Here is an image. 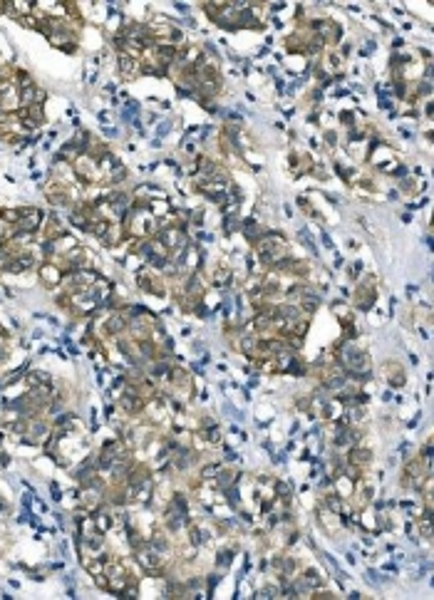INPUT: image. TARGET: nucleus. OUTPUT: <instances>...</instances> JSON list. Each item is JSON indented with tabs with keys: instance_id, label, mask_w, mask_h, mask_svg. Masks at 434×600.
<instances>
[{
	"instance_id": "f257e3e1",
	"label": "nucleus",
	"mask_w": 434,
	"mask_h": 600,
	"mask_svg": "<svg viewBox=\"0 0 434 600\" xmlns=\"http://www.w3.org/2000/svg\"><path fill=\"white\" fill-rule=\"evenodd\" d=\"M17 211H20V219L15 224V231H20V233H35L42 226V221H45V213L40 209L23 206V209H17Z\"/></svg>"
},
{
	"instance_id": "f03ea898",
	"label": "nucleus",
	"mask_w": 434,
	"mask_h": 600,
	"mask_svg": "<svg viewBox=\"0 0 434 600\" xmlns=\"http://www.w3.org/2000/svg\"><path fill=\"white\" fill-rule=\"evenodd\" d=\"M375 300H377V288L372 283V276H367V280L360 283L357 290H355V303H357L360 310H370V307L375 305Z\"/></svg>"
},
{
	"instance_id": "7ed1b4c3",
	"label": "nucleus",
	"mask_w": 434,
	"mask_h": 600,
	"mask_svg": "<svg viewBox=\"0 0 434 600\" xmlns=\"http://www.w3.org/2000/svg\"><path fill=\"white\" fill-rule=\"evenodd\" d=\"M40 280L47 285V288L60 285V283H62V268H60V263H52V261L40 263Z\"/></svg>"
},
{
	"instance_id": "20e7f679",
	"label": "nucleus",
	"mask_w": 434,
	"mask_h": 600,
	"mask_svg": "<svg viewBox=\"0 0 434 600\" xmlns=\"http://www.w3.org/2000/svg\"><path fill=\"white\" fill-rule=\"evenodd\" d=\"M137 283H139L141 290H147V293H154V295H164V293H167V288H164L161 278H156V276L147 273V270L137 273Z\"/></svg>"
},
{
	"instance_id": "39448f33",
	"label": "nucleus",
	"mask_w": 434,
	"mask_h": 600,
	"mask_svg": "<svg viewBox=\"0 0 434 600\" xmlns=\"http://www.w3.org/2000/svg\"><path fill=\"white\" fill-rule=\"evenodd\" d=\"M382 375H385V379H387V385H390V387H405V382H407L405 370H402L397 362H392V360L382 365Z\"/></svg>"
},
{
	"instance_id": "423d86ee",
	"label": "nucleus",
	"mask_w": 434,
	"mask_h": 600,
	"mask_svg": "<svg viewBox=\"0 0 434 600\" xmlns=\"http://www.w3.org/2000/svg\"><path fill=\"white\" fill-rule=\"evenodd\" d=\"M126 318L119 313V310H114V313H110V318L104 320V333L107 335H112V337H119L122 333L126 330Z\"/></svg>"
},
{
	"instance_id": "0eeeda50",
	"label": "nucleus",
	"mask_w": 434,
	"mask_h": 600,
	"mask_svg": "<svg viewBox=\"0 0 434 600\" xmlns=\"http://www.w3.org/2000/svg\"><path fill=\"white\" fill-rule=\"evenodd\" d=\"M117 70H119V75H122L124 80H132V77L139 72V60L129 57L126 52H119V57H117Z\"/></svg>"
},
{
	"instance_id": "6e6552de",
	"label": "nucleus",
	"mask_w": 434,
	"mask_h": 600,
	"mask_svg": "<svg viewBox=\"0 0 434 600\" xmlns=\"http://www.w3.org/2000/svg\"><path fill=\"white\" fill-rule=\"evenodd\" d=\"M62 258H65L67 270H80V268H84V263H87V251L80 248V246H75V248H70L67 253H62Z\"/></svg>"
},
{
	"instance_id": "1a4fd4ad",
	"label": "nucleus",
	"mask_w": 434,
	"mask_h": 600,
	"mask_svg": "<svg viewBox=\"0 0 434 600\" xmlns=\"http://www.w3.org/2000/svg\"><path fill=\"white\" fill-rule=\"evenodd\" d=\"M345 461H350V464H355V466L365 469V466L372 461V451H370V449H365V447H360V444H355V447H350V451H348V459H345Z\"/></svg>"
},
{
	"instance_id": "9d476101",
	"label": "nucleus",
	"mask_w": 434,
	"mask_h": 600,
	"mask_svg": "<svg viewBox=\"0 0 434 600\" xmlns=\"http://www.w3.org/2000/svg\"><path fill=\"white\" fill-rule=\"evenodd\" d=\"M147 546H149L152 551H156L159 556H167L169 551H171V546H169V538L164 536V533H159V531H156L154 536H152V538L147 541Z\"/></svg>"
},
{
	"instance_id": "9b49d317",
	"label": "nucleus",
	"mask_w": 434,
	"mask_h": 600,
	"mask_svg": "<svg viewBox=\"0 0 434 600\" xmlns=\"http://www.w3.org/2000/svg\"><path fill=\"white\" fill-rule=\"evenodd\" d=\"M231 278H233V273H231V268H226V265L213 268V273H211V283H213L216 288H226V285L231 283Z\"/></svg>"
},
{
	"instance_id": "f8f14e48",
	"label": "nucleus",
	"mask_w": 434,
	"mask_h": 600,
	"mask_svg": "<svg viewBox=\"0 0 434 600\" xmlns=\"http://www.w3.org/2000/svg\"><path fill=\"white\" fill-rule=\"evenodd\" d=\"M238 350L246 355V357H256V350H258V335H243L238 340Z\"/></svg>"
},
{
	"instance_id": "ddd939ff",
	"label": "nucleus",
	"mask_w": 434,
	"mask_h": 600,
	"mask_svg": "<svg viewBox=\"0 0 434 600\" xmlns=\"http://www.w3.org/2000/svg\"><path fill=\"white\" fill-rule=\"evenodd\" d=\"M300 580L305 583V586L310 588V593L315 590V588H320L322 586V578H320V573L315 571V568H308V571H303V575H300Z\"/></svg>"
},
{
	"instance_id": "4468645a",
	"label": "nucleus",
	"mask_w": 434,
	"mask_h": 600,
	"mask_svg": "<svg viewBox=\"0 0 434 600\" xmlns=\"http://www.w3.org/2000/svg\"><path fill=\"white\" fill-rule=\"evenodd\" d=\"M219 471H221V464H219V461H213V464H204V466L198 469V479H201V481H213Z\"/></svg>"
},
{
	"instance_id": "2eb2a0df",
	"label": "nucleus",
	"mask_w": 434,
	"mask_h": 600,
	"mask_svg": "<svg viewBox=\"0 0 434 600\" xmlns=\"http://www.w3.org/2000/svg\"><path fill=\"white\" fill-rule=\"evenodd\" d=\"M25 382H28L30 387H40V385H50V375H47V372H42V370H32V372H28V377H25Z\"/></svg>"
},
{
	"instance_id": "dca6fc26",
	"label": "nucleus",
	"mask_w": 434,
	"mask_h": 600,
	"mask_svg": "<svg viewBox=\"0 0 434 600\" xmlns=\"http://www.w3.org/2000/svg\"><path fill=\"white\" fill-rule=\"evenodd\" d=\"M241 231H243V236L248 238V241H258V236H261V231H258V224H256V219H246L243 224H241Z\"/></svg>"
},
{
	"instance_id": "f3484780",
	"label": "nucleus",
	"mask_w": 434,
	"mask_h": 600,
	"mask_svg": "<svg viewBox=\"0 0 434 600\" xmlns=\"http://www.w3.org/2000/svg\"><path fill=\"white\" fill-rule=\"evenodd\" d=\"M333 313H335L337 318H340V322H342V325L352 322V310L345 305L342 300H335V303H333Z\"/></svg>"
},
{
	"instance_id": "a211bd4d",
	"label": "nucleus",
	"mask_w": 434,
	"mask_h": 600,
	"mask_svg": "<svg viewBox=\"0 0 434 600\" xmlns=\"http://www.w3.org/2000/svg\"><path fill=\"white\" fill-rule=\"evenodd\" d=\"M285 45H288V52H305V38L300 35H291Z\"/></svg>"
},
{
	"instance_id": "6ab92c4d",
	"label": "nucleus",
	"mask_w": 434,
	"mask_h": 600,
	"mask_svg": "<svg viewBox=\"0 0 434 600\" xmlns=\"http://www.w3.org/2000/svg\"><path fill=\"white\" fill-rule=\"evenodd\" d=\"M276 496L283 499V501H291V496H293V486H291L288 481H276Z\"/></svg>"
},
{
	"instance_id": "aec40b11",
	"label": "nucleus",
	"mask_w": 434,
	"mask_h": 600,
	"mask_svg": "<svg viewBox=\"0 0 434 600\" xmlns=\"http://www.w3.org/2000/svg\"><path fill=\"white\" fill-rule=\"evenodd\" d=\"M201 437L209 442V444H219L221 442V432H219V424L216 427H209V429H201Z\"/></svg>"
},
{
	"instance_id": "412c9836",
	"label": "nucleus",
	"mask_w": 434,
	"mask_h": 600,
	"mask_svg": "<svg viewBox=\"0 0 434 600\" xmlns=\"http://www.w3.org/2000/svg\"><path fill=\"white\" fill-rule=\"evenodd\" d=\"M231 560H233V551H221L219 556H216V566L221 568V571H226L228 566H231Z\"/></svg>"
},
{
	"instance_id": "4be33fe9",
	"label": "nucleus",
	"mask_w": 434,
	"mask_h": 600,
	"mask_svg": "<svg viewBox=\"0 0 434 600\" xmlns=\"http://www.w3.org/2000/svg\"><path fill=\"white\" fill-rule=\"evenodd\" d=\"M280 595V588L276 586H266V588H261V590H256V598H278Z\"/></svg>"
},
{
	"instance_id": "5701e85b",
	"label": "nucleus",
	"mask_w": 434,
	"mask_h": 600,
	"mask_svg": "<svg viewBox=\"0 0 434 600\" xmlns=\"http://www.w3.org/2000/svg\"><path fill=\"white\" fill-rule=\"evenodd\" d=\"M298 236H300V241H303V246H305L308 251L318 253V246L313 243V238H310V233H308V231H305V228H300V231H298Z\"/></svg>"
},
{
	"instance_id": "b1692460",
	"label": "nucleus",
	"mask_w": 434,
	"mask_h": 600,
	"mask_svg": "<svg viewBox=\"0 0 434 600\" xmlns=\"http://www.w3.org/2000/svg\"><path fill=\"white\" fill-rule=\"evenodd\" d=\"M134 112H139V104H137V102H126V107L122 110V119H124V122H129Z\"/></svg>"
},
{
	"instance_id": "393cba45",
	"label": "nucleus",
	"mask_w": 434,
	"mask_h": 600,
	"mask_svg": "<svg viewBox=\"0 0 434 600\" xmlns=\"http://www.w3.org/2000/svg\"><path fill=\"white\" fill-rule=\"evenodd\" d=\"M189 216H191V224H194V226H204V211H201V209H198V211H191Z\"/></svg>"
},
{
	"instance_id": "a878e982",
	"label": "nucleus",
	"mask_w": 434,
	"mask_h": 600,
	"mask_svg": "<svg viewBox=\"0 0 434 600\" xmlns=\"http://www.w3.org/2000/svg\"><path fill=\"white\" fill-rule=\"evenodd\" d=\"M219 580H221V575H219V573H211L209 578H206V583H209V593L213 590V586H216Z\"/></svg>"
},
{
	"instance_id": "bb28decb",
	"label": "nucleus",
	"mask_w": 434,
	"mask_h": 600,
	"mask_svg": "<svg viewBox=\"0 0 434 600\" xmlns=\"http://www.w3.org/2000/svg\"><path fill=\"white\" fill-rule=\"evenodd\" d=\"M360 270H363V263H360V261H355V263H352V268H350V276H352V278H355V276H360Z\"/></svg>"
},
{
	"instance_id": "cd10ccee",
	"label": "nucleus",
	"mask_w": 434,
	"mask_h": 600,
	"mask_svg": "<svg viewBox=\"0 0 434 600\" xmlns=\"http://www.w3.org/2000/svg\"><path fill=\"white\" fill-rule=\"evenodd\" d=\"M169 129H171V122H161V126L156 129V134H159V137H164V134H167Z\"/></svg>"
},
{
	"instance_id": "c85d7f7f",
	"label": "nucleus",
	"mask_w": 434,
	"mask_h": 600,
	"mask_svg": "<svg viewBox=\"0 0 434 600\" xmlns=\"http://www.w3.org/2000/svg\"><path fill=\"white\" fill-rule=\"evenodd\" d=\"M322 246H325V248H333V241H330L328 233H322Z\"/></svg>"
},
{
	"instance_id": "c756f323",
	"label": "nucleus",
	"mask_w": 434,
	"mask_h": 600,
	"mask_svg": "<svg viewBox=\"0 0 434 600\" xmlns=\"http://www.w3.org/2000/svg\"><path fill=\"white\" fill-rule=\"evenodd\" d=\"M342 122H345V124H352V114L345 112V114H342Z\"/></svg>"
},
{
	"instance_id": "7c9ffc66",
	"label": "nucleus",
	"mask_w": 434,
	"mask_h": 600,
	"mask_svg": "<svg viewBox=\"0 0 434 600\" xmlns=\"http://www.w3.org/2000/svg\"><path fill=\"white\" fill-rule=\"evenodd\" d=\"M0 464H3V466H8V464H10V459H8V454H0Z\"/></svg>"
},
{
	"instance_id": "2f4dec72",
	"label": "nucleus",
	"mask_w": 434,
	"mask_h": 600,
	"mask_svg": "<svg viewBox=\"0 0 434 600\" xmlns=\"http://www.w3.org/2000/svg\"><path fill=\"white\" fill-rule=\"evenodd\" d=\"M5 508H8V506H5V501L0 499V511H5Z\"/></svg>"
},
{
	"instance_id": "473e14b6",
	"label": "nucleus",
	"mask_w": 434,
	"mask_h": 600,
	"mask_svg": "<svg viewBox=\"0 0 434 600\" xmlns=\"http://www.w3.org/2000/svg\"><path fill=\"white\" fill-rule=\"evenodd\" d=\"M0 335H3V337H5V330H3V325H0Z\"/></svg>"
},
{
	"instance_id": "72a5a7b5",
	"label": "nucleus",
	"mask_w": 434,
	"mask_h": 600,
	"mask_svg": "<svg viewBox=\"0 0 434 600\" xmlns=\"http://www.w3.org/2000/svg\"><path fill=\"white\" fill-rule=\"evenodd\" d=\"M0 219H3V209H0Z\"/></svg>"
}]
</instances>
